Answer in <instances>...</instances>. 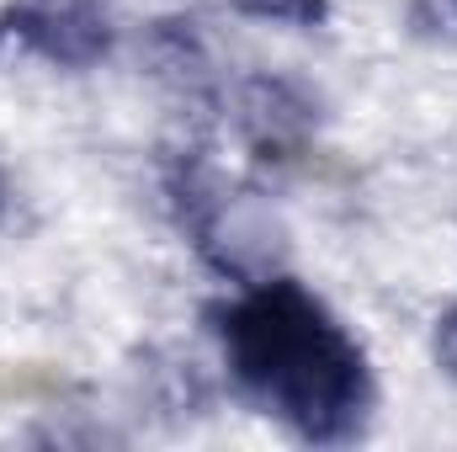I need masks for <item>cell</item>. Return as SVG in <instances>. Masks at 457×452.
<instances>
[{
    "label": "cell",
    "mask_w": 457,
    "mask_h": 452,
    "mask_svg": "<svg viewBox=\"0 0 457 452\" xmlns=\"http://www.w3.org/2000/svg\"><path fill=\"white\" fill-rule=\"evenodd\" d=\"M228 372L303 442H345L372 410L361 346L293 277L239 288L219 314Z\"/></svg>",
    "instance_id": "obj_1"
},
{
    "label": "cell",
    "mask_w": 457,
    "mask_h": 452,
    "mask_svg": "<svg viewBox=\"0 0 457 452\" xmlns=\"http://www.w3.org/2000/svg\"><path fill=\"white\" fill-rule=\"evenodd\" d=\"M192 234H197V250L208 255V266L239 288L282 277L287 229L277 219V208L255 192H203L192 203Z\"/></svg>",
    "instance_id": "obj_2"
},
{
    "label": "cell",
    "mask_w": 457,
    "mask_h": 452,
    "mask_svg": "<svg viewBox=\"0 0 457 452\" xmlns=\"http://www.w3.org/2000/svg\"><path fill=\"white\" fill-rule=\"evenodd\" d=\"M11 32L59 70H91L112 54V5L107 0H16Z\"/></svg>",
    "instance_id": "obj_3"
},
{
    "label": "cell",
    "mask_w": 457,
    "mask_h": 452,
    "mask_svg": "<svg viewBox=\"0 0 457 452\" xmlns=\"http://www.w3.org/2000/svg\"><path fill=\"white\" fill-rule=\"evenodd\" d=\"M234 128L250 149L261 155H277L287 160L293 149L309 144L314 133V102L293 86V80H277V75H255L234 91Z\"/></svg>",
    "instance_id": "obj_4"
},
{
    "label": "cell",
    "mask_w": 457,
    "mask_h": 452,
    "mask_svg": "<svg viewBox=\"0 0 457 452\" xmlns=\"http://www.w3.org/2000/svg\"><path fill=\"white\" fill-rule=\"evenodd\" d=\"M245 16H266V21H293V27H309L325 16V0H234Z\"/></svg>",
    "instance_id": "obj_5"
},
{
    "label": "cell",
    "mask_w": 457,
    "mask_h": 452,
    "mask_svg": "<svg viewBox=\"0 0 457 452\" xmlns=\"http://www.w3.org/2000/svg\"><path fill=\"white\" fill-rule=\"evenodd\" d=\"M431 351H436V367L447 372L457 383V304L442 314V325H436V340H431Z\"/></svg>",
    "instance_id": "obj_6"
}]
</instances>
